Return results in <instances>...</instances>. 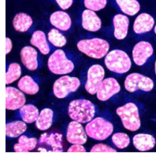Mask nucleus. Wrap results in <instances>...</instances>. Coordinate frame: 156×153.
<instances>
[{"instance_id": "cd10ccee", "label": "nucleus", "mask_w": 156, "mask_h": 153, "mask_svg": "<svg viewBox=\"0 0 156 153\" xmlns=\"http://www.w3.org/2000/svg\"><path fill=\"white\" fill-rule=\"evenodd\" d=\"M22 73V69L20 64L17 62H12L8 66L6 73V84H10L20 78Z\"/></svg>"}, {"instance_id": "aec40b11", "label": "nucleus", "mask_w": 156, "mask_h": 153, "mask_svg": "<svg viewBox=\"0 0 156 153\" xmlns=\"http://www.w3.org/2000/svg\"><path fill=\"white\" fill-rule=\"evenodd\" d=\"M133 144L138 151H150L155 146V138L148 133H139L133 137Z\"/></svg>"}, {"instance_id": "bb28decb", "label": "nucleus", "mask_w": 156, "mask_h": 153, "mask_svg": "<svg viewBox=\"0 0 156 153\" xmlns=\"http://www.w3.org/2000/svg\"><path fill=\"white\" fill-rule=\"evenodd\" d=\"M116 3L126 16H134L140 10V4L136 0H117Z\"/></svg>"}, {"instance_id": "7c9ffc66", "label": "nucleus", "mask_w": 156, "mask_h": 153, "mask_svg": "<svg viewBox=\"0 0 156 153\" xmlns=\"http://www.w3.org/2000/svg\"><path fill=\"white\" fill-rule=\"evenodd\" d=\"M84 6L87 8V10H91L95 12L104 9L107 6V0H84Z\"/></svg>"}, {"instance_id": "72a5a7b5", "label": "nucleus", "mask_w": 156, "mask_h": 153, "mask_svg": "<svg viewBox=\"0 0 156 153\" xmlns=\"http://www.w3.org/2000/svg\"><path fill=\"white\" fill-rule=\"evenodd\" d=\"M85 148L83 144H73L72 146L67 149V152H86Z\"/></svg>"}, {"instance_id": "dca6fc26", "label": "nucleus", "mask_w": 156, "mask_h": 153, "mask_svg": "<svg viewBox=\"0 0 156 153\" xmlns=\"http://www.w3.org/2000/svg\"><path fill=\"white\" fill-rule=\"evenodd\" d=\"M114 36L117 40H124L127 37L129 27V19L126 15L118 13L113 18Z\"/></svg>"}, {"instance_id": "c9c22d12", "label": "nucleus", "mask_w": 156, "mask_h": 153, "mask_svg": "<svg viewBox=\"0 0 156 153\" xmlns=\"http://www.w3.org/2000/svg\"><path fill=\"white\" fill-rule=\"evenodd\" d=\"M13 151H15V152H29V151L19 143L15 144L13 145Z\"/></svg>"}, {"instance_id": "a211bd4d", "label": "nucleus", "mask_w": 156, "mask_h": 153, "mask_svg": "<svg viewBox=\"0 0 156 153\" xmlns=\"http://www.w3.org/2000/svg\"><path fill=\"white\" fill-rule=\"evenodd\" d=\"M21 60L29 70L34 71L38 68V52L33 47L26 46L21 49Z\"/></svg>"}, {"instance_id": "ddd939ff", "label": "nucleus", "mask_w": 156, "mask_h": 153, "mask_svg": "<svg viewBox=\"0 0 156 153\" xmlns=\"http://www.w3.org/2000/svg\"><path fill=\"white\" fill-rule=\"evenodd\" d=\"M66 140L72 144H84L87 142L88 136L81 123L76 121L69 123L66 130Z\"/></svg>"}, {"instance_id": "f03ea898", "label": "nucleus", "mask_w": 156, "mask_h": 153, "mask_svg": "<svg viewBox=\"0 0 156 153\" xmlns=\"http://www.w3.org/2000/svg\"><path fill=\"white\" fill-rule=\"evenodd\" d=\"M76 47L81 53L95 59H103L110 51L109 43L101 38L81 40L77 43Z\"/></svg>"}, {"instance_id": "b1692460", "label": "nucleus", "mask_w": 156, "mask_h": 153, "mask_svg": "<svg viewBox=\"0 0 156 153\" xmlns=\"http://www.w3.org/2000/svg\"><path fill=\"white\" fill-rule=\"evenodd\" d=\"M33 25V18L25 13H17L13 17V26L19 33H25L29 31Z\"/></svg>"}, {"instance_id": "7ed1b4c3", "label": "nucleus", "mask_w": 156, "mask_h": 153, "mask_svg": "<svg viewBox=\"0 0 156 153\" xmlns=\"http://www.w3.org/2000/svg\"><path fill=\"white\" fill-rule=\"evenodd\" d=\"M104 63L110 71L118 74L127 73L132 66V61L126 52L115 49L106 55Z\"/></svg>"}, {"instance_id": "f704fd0d", "label": "nucleus", "mask_w": 156, "mask_h": 153, "mask_svg": "<svg viewBox=\"0 0 156 153\" xmlns=\"http://www.w3.org/2000/svg\"><path fill=\"white\" fill-rule=\"evenodd\" d=\"M57 4L59 6V7L61 8L63 11L66 10H68L69 8L71 7V6L73 3V0H66V1H62V0H57L56 1Z\"/></svg>"}, {"instance_id": "39448f33", "label": "nucleus", "mask_w": 156, "mask_h": 153, "mask_svg": "<svg viewBox=\"0 0 156 153\" xmlns=\"http://www.w3.org/2000/svg\"><path fill=\"white\" fill-rule=\"evenodd\" d=\"M116 113L126 130L135 132L140 128L141 121L139 109L134 103L129 102L122 107H118Z\"/></svg>"}, {"instance_id": "423d86ee", "label": "nucleus", "mask_w": 156, "mask_h": 153, "mask_svg": "<svg viewBox=\"0 0 156 153\" xmlns=\"http://www.w3.org/2000/svg\"><path fill=\"white\" fill-rule=\"evenodd\" d=\"M48 66L52 73L57 75H66L74 69V64L67 57L62 49L55 51L48 60Z\"/></svg>"}, {"instance_id": "a878e982", "label": "nucleus", "mask_w": 156, "mask_h": 153, "mask_svg": "<svg viewBox=\"0 0 156 153\" xmlns=\"http://www.w3.org/2000/svg\"><path fill=\"white\" fill-rule=\"evenodd\" d=\"M19 114L23 122L31 124L36 122L39 116V109L33 104H25L19 108Z\"/></svg>"}, {"instance_id": "5701e85b", "label": "nucleus", "mask_w": 156, "mask_h": 153, "mask_svg": "<svg viewBox=\"0 0 156 153\" xmlns=\"http://www.w3.org/2000/svg\"><path fill=\"white\" fill-rule=\"evenodd\" d=\"M54 122V111L50 108H44L40 111L36 120V127L39 130L45 131L51 127Z\"/></svg>"}, {"instance_id": "f8f14e48", "label": "nucleus", "mask_w": 156, "mask_h": 153, "mask_svg": "<svg viewBox=\"0 0 156 153\" xmlns=\"http://www.w3.org/2000/svg\"><path fill=\"white\" fill-rule=\"evenodd\" d=\"M38 144L47 149L48 152H62V135L58 133H44L40 136Z\"/></svg>"}, {"instance_id": "f3484780", "label": "nucleus", "mask_w": 156, "mask_h": 153, "mask_svg": "<svg viewBox=\"0 0 156 153\" xmlns=\"http://www.w3.org/2000/svg\"><path fill=\"white\" fill-rule=\"evenodd\" d=\"M81 24L83 29L89 32H97L102 27V21L95 12L85 10L82 12Z\"/></svg>"}, {"instance_id": "c85d7f7f", "label": "nucleus", "mask_w": 156, "mask_h": 153, "mask_svg": "<svg viewBox=\"0 0 156 153\" xmlns=\"http://www.w3.org/2000/svg\"><path fill=\"white\" fill-rule=\"evenodd\" d=\"M47 39L50 44H51L54 47H56V48H62L67 43L65 36L56 29H51L49 31Z\"/></svg>"}, {"instance_id": "0eeeda50", "label": "nucleus", "mask_w": 156, "mask_h": 153, "mask_svg": "<svg viewBox=\"0 0 156 153\" xmlns=\"http://www.w3.org/2000/svg\"><path fill=\"white\" fill-rule=\"evenodd\" d=\"M80 85V80L79 78L76 76L63 75L54 83V95L58 99H64L70 93L76 92Z\"/></svg>"}, {"instance_id": "9d476101", "label": "nucleus", "mask_w": 156, "mask_h": 153, "mask_svg": "<svg viewBox=\"0 0 156 153\" xmlns=\"http://www.w3.org/2000/svg\"><path fill=\"white\" fill-rule=\"evenodd\" d=\"M121 91V86L114 77L103 79L96 92V96L100 101H107Z\"/></svg>"}, {"instance_id": "393cba45", "label": "nucleus", "mask_w": 156, "mask_h": 153, "mask_svg": "<svg viewBox=\"0 0 156 153\" xmlns=\"http://www.w3.org/2000/svg\"><path fill=\"white\" fill-rule=\"evenodd\" d=\"M27 124L23 121H14L6 125V135L10 138H16L26 132Z\"/></svg>"}, {"instance_id": "473e14b6", "label": "nucleus", "mask_w": 156, "mask_h": 153, "mask_svg": "<svg viewBox=\"0 0 156 153\" xmlns=\"http://www.w3.org/2000/svg\"><path fill=\"white\" fill-rule=\"evenodd\" d=\"M90 152H117V150L106 144H96L90 150Z\"/></svg>"}, {"instance_id": "4468645a", "label": "nucleus", "mask_w": 156, "mask_h": 153, "mask_svg": "<svg viewBox=\"0 0 156 153\" xmlns=\"http://www.w3.org/2000/svg\"><path fill=\"white\" fill-rule=\"evenodd\" d=\"M6 109L8 111L18 110L26 103L25 94L18 88L7 86L6 88Z\"/></svg>"}, {"instance_id": "1a4fd4ad", "label": "nucleus", "mask_w": 156, "mask_h": 153, "mask_svg": "<svg viewBox=\"0 0 156 153\" xmlns=\"http://www.w3.org/2000/svg\"><path fill=\"white\" fill-rule=\"evenodd\" d=\"M105 76L104 68L99 64L92 65L88 70L87 80L85 83V90L91 95H95L99 84Z\"/></svg>"}, {"instance_id": "c756f323", "label": "nucleus", "mask_w": 156, "mask_h": 153, "mask_svg": "<svg viewBox=\"0 0 156 153\" xmlns=\"http://www.w3.org/2000/svg\"><path fill=\"white\" fill-rule=\"evenodd\" d=\"M112 143L118 149H125L130 144V137L126 133H116L112 135Z\"/></svg>"}, {"instance_id": "2eb2a0df", "label": "nucleus", "mask_w": 156, "mask_h": 153, "mask_svg": "<svg viewBox=\"0 0 156 153\" xmlns=\"http://www.w3.org/2000/svg\"><path fill=\"white\" fill-rule=\"evenodd\" d=\"M154 27V17L149 13H142L136 17L133 23V31L136 34L142 35L149 33Z\"/></svg>"}, {"instance_id": "e433bc0d", "label": "nucleus", "mask_w": 156, "mask_h": 153, "mask_svg": "<svg viewBox=\"0 0 156 153\" xmlns=\"http://www.w3.org/2000/svg\"><path fill=\"white\" fill-rule=\"evenodd\" d=\"M12 48H13V44H12V41L9 37H6V55L10 54V52L12 50Z\"/></svg>"}, {"instance_id": "9b49d317", "label": "nucleus", "mask_w": 156, "mask_h": 153, "mask_svg": "<svg viewBox=\"0 0 156 153\" xmlns=\"http://www.w3.org/2000/svg\"><path fill=\"white\" fill-rule=\"evenodd\" d=\"M154 54V48L147 41H140L133 49V59L136 66H144Z\"/></svg>"}, {"instance_id": "6ab92c4d", "label": "nucleus", "mask_w": 156, "mask_h": 153, "mask_svg": "<svg viewBox=\"0 0 156 153\" xmlns=\"http://www.w3.org/2000/svg\"><path fill=\"white\" fill-rule=\"evenodd\" d=\"M50 22L56 29L61 31H68L72 25V20L69 13L63 10H58L51 13Z\"/></svg>"}, {"instance_id": "20e7f679", "label": "nucleus", "mask_w": 156, "mask_h": 153, "mask_svg": "<svg viewBox=\"0 0 156 153\" xmlns=\"http://www.w3.org/2000/svg\"><path fill=\"white\" fill-rule=\"evenodd\" d=\"M84 130L87 136L95 141H105L114 132V126L110 121L97 117L86 123Z\"/></svg>"}, {"instance_id": "f257e3e1", "label": "nucleus", "mask_w": 156, "mask_h": 153, "mask_svg": "<svg viewBox=\"0 0 156 153\" xmlns=\"http://www.w3.org/2000/svg\"><path fill=\"white\" fill-rule=\"evenodd\" d=\"M95 106L90 100L85 99L73 100L68 107L69 118L81 124L91 121L95 117Z\"/></svg>"}, {"instance_id": "2f4dec72", "label": "nucleus", "mask_w": 156, "mask_h": 153, "mask_svg": "<svg viewBox=\"0 0 156 153\" xmlns=\"http://www.w3.org/2000/svg\"><path fill=\"white\" fill-rule=\"evenodd\" d=\"M18 137V143L21 144L28 151H31L36 149V146L38 144V141L36 137H28L23 134Z\"/></svg>"}, {"instance_id": "412c9836", "label": "nucleus", "mask_w": 156, "mask_h": 153, "mask_svg": "<svg viewBox=\"0 0 156 153\" xmlns=\"http://www.w3.org/2000/svg\"><path fill=\"white\" fill-rule=\"evenodd\" d=\"M30 44L33 46L36 47L41 54L48 55L50 53L51 48L48 44V39L45 33L41 30H36L33 33L30 39Z\"/></svg>"}, {"instance_id": "6e6552de", "label": "nucleus", "mask_w": 156, "mask_h": 153, "mask_svg": "<svg viewBox=\"0 0 156 153\" xmlns=\"http://www.w3.org/2000/svg\"><path fill=\"white\" fill-rule=\"evenodd\" d=\"M125 88L129 92H136L137 91L151 92L154 86L153 80L148 76L137 73H133L128 75L124 81Z\"/></svg>"}, {"instance_id": "4be33fe9", "label": "nucleus", "mask_w": 156, "mask_h": 153, "mask_svg": "<svg viewBox=\"0 0 156 153\" xmlns=\"http://www.w3.org/2000/svg\"><path fill=\"white\" fill-rule=\"evenodd\" d=\"M18 89L27 95H35L40 91V86L36 82V80L29 75L22 76L17 82Z\"/></svg>"}]
</instances>
